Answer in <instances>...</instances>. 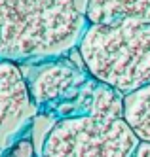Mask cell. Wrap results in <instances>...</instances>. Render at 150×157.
Segmentation results:
<instances>
[{
	"mask_svg": "<svg viewBox=\"0 0 150 157\" xmlns=\"http://www.w3.org/2000/svg\"><path fill=\"white\" fill-rule=\"evenodd\" d=\"M87 25L80 0H0V61L30 64L65 57Z\"/></svg>",
	"mask_w": 150,
	"mask_h": 157,
	"instance_id": "6da1fadb",
	"label": "cell"
},
{
	"mask_svg": "<svg viewBox=\"0 0 150 157\" xmlns=\"http://www.w3.org/2000/svg\"><path fill=\"white\" fill-rule=\"evenodd\" d=\"M78 55L91 78L122 95L144 87L150 83V23L87 25Z\"/></svg>",
	"mask_w": 150,
	"mask_h": 157,
	"instance_id": "7a4b0ae2",
	"label": "cell"
},
{
	"mask_svg": "<svg viewBox=\"0 0 150 157\" xmlns=\"http://www.w3.org/2000/svg\"><path fill=\"white\" fill-rule=\"evenodd\" d=\"M139 142L124 117L74 116L51 125L40 157H133Z\"/></svg>",
	"mask_w": 150,
	"mask_h": 157,
	"instance_id": "3957f363",
	"label": "cell"
},
{
	"mask_svg": "<svg viewBox=\"0 0 150 157\" xmlns=\"http://www.w3.org/2000/svg\"><path fill=\"white\" fill-rule=\"evenodd\" d=\"M25 80L32 104L57 117L72 100L78 98L91 76L84 64L78 66L65 55L57 59L30 63V70L25 74Z\"/></svg>",
	"mask_w": 150,
	"mask_h": 157,
	"instance_id": "277c9868",
	"label": "cell"
},
{
	"mask_svg": "<svg viewBox=\"0 0 150 157\" xmlns=\"http://www.w3.org/2000/svg\"><path fill=\"white\" fill-rule=\"evenodd\" d=\"M32 106L21 64L0 61V131L15 125Z\"/></svg>",
	"mask_w": 150,
	"mask_h": 157,
	"instance_id": "5b68a950",
	"label": "cell"
},
{
	"mask_svg": "<svg viewBox=\"0 0 150 157\" xmlns=\"http://www.w3.org/2000/svg\"><path fill=\"white\" fill-rule=\"evenodd\" d=\"M89 25L139 21L150 23V0H80Z\"/></svg>",
	"mask_w": 150,
	"mask_h": 157,
	"instance_id": "8992f818",
	"label": "cell"
},
{
	"mask_svg": "<svg viewBox=\"0 0 150 157\" xmlns=\"http://www.w3.org/2000/svg\"><path fill=\"white\" fill-rule=\"evenodd\" d=\"M124 119L137 138L150 142V83L124 95Z\"/></svg>",
	"mask_w": 150,
	"mask_h": 157,
	"instance_id": "52a82bcc",
	"label": "cell"
},
{
	"mask_svg": "<svg viewBox=\"0 0 150 157\" xmlns=\"http://www.w3.org/2000/svg\"><path fill=\"white\" fill-rule=\"evenodd\" d=\"M2 157H36L34 155V144L30 142L29 136H25L19 142H15Z\"/></svg>",
	"mask_w": 150,
	"mask_h": 157,
	"instance_id": "ba28073f",
	"label": "cell"
},
{
	"mask_svg": "<svg viewBox=\"0 0 150 157\" xmlns=\"http://www.w3.org/2000/svg\"><path fill=\"white\" fill-rule=\"evenodd\" d=\"M133 157H150V142H139L137 150L133 153Z\"/></svg>",
	"mask_w": 150,
	"mask_h": 157,
	"instance_id": "9c48e42d",
	"label": "cell"
}]
</instances>
